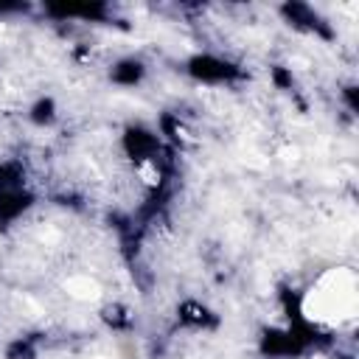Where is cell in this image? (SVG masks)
Returning <instances> with one entry per match:
<instances>
[{"mask_svg":"<svg viewBox=\"0 0 359 359\" xmlns=\"http://www.w3.org/2000/svg\"><path fill=\"white\" fill-rule=\"evenodd\" d=\"M135 174H137V180H140L146 188H157V185H160V165H157L154 157L137 160V163H135Z\"/></svg>","mask_w":359,"mask_h":359,"instance_id":"cell-1","label":"cell"},{"mask_svg":"<svg viewBox=\"0 0 359 359\" xmlns=\"http://www.w3.org/2000/svg\"><path fill=\"white\" fill-rule=\"evenodd\" d=\"M67 292H70L73 297L87 300V297H95V294H98V283H95L93 278H87V275H79V278H70V280H67Z\"/></svg>","mask_w":359,"mask_h":359,"instance_id":"cell-2","label":"cell"}]
</instances>
